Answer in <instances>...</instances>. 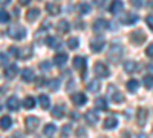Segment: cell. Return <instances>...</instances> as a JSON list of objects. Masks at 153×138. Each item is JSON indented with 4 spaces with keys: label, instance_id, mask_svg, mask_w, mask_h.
<instances>
[{
    "label": "cell",
    "instance_id": "cell-31",
    "mask_svg": "<svg viewBox=\"0 0 153 138\" xmlns=\"http://www.w3.org/2000/svg\"><path fill=\"white\" fill-rule=\"evenodd\" d=\"M38 100H40V106L43 107V109H48L49 107V104H51V101H49V97L48 95H40V97H38Z\"/></svg>",
    "mask_w": 153,
    "mask_h": 138
},
{
    "label": "cell",
    "instance_id": "cell-46",
    "mask_svg": "<svg viewBox=\"0 0 153 138\" xmlns=\"http://www.w3.org/2000/svg\"><path fill=\"white\" fill-rule=\"evenodd\" d=\"M19 2H20L22 5H28V3L31 2V0H19Z\"/></svg>",
    "mask_w": 153,
    "mask_h": 138
},
{
    "label": "cell",
    "instance_id": "cell-24",
    "mask_svg": "<svg viewBox=\"0 0 153 138\" xmlns=\"http://www.w3.org/2000/svg\"><path fill=\"white\" fill-rule=\"evenodd\" d=\"M100 87H101V84H100L98 80H92V81L87 83V91H91V92H98Z\"/></svg>",
    "mask_w": 153,
    "mask_h": 138
},
{
    "label": "cell",
    "instance_id": "cell-47",
    "mask_svg": "<svg viewBox=\"0 0 153 138\" xmlns=\"http://www.w3.org/2000/svg\"><path fill=\"white\" fill-rule=\"evenodd\" d=\"M147 68H149V71H153V61H150V63L147 65Z\"/></svg>",
    "mask_w": 153,
    "mask_h": 138
},
{
    "label": "cell",
    "instance_id": "cell-10",
    "mask_svg": "<svg viewBox=\"0 0 153 138\" xmlns=\"http://www.w3.org/2000/svg\"><path fill=\"white\" fill-rule=\"evenodd\" d=\"M109 91H110V97H112L113 103H123L124 101V95L120 91H115L113 86H109Z\"/></svg>",
    "mask_w": 153,
    "mask_h": 138
},
{
    "label": "cell",
    "instance_id": "cell-7",
    "mask_svg": "<svg viewBox=\"0 0 153 138\" xmlns=\"http://www.w3.org/2000/svg\"><path fill=\"white\" fill-rule=\"evenodd\" d=\"M130 40H132V43H135V45H141V43H144V40H146V35H144V32H141V31H133V32L130 34Z\"/></svg>",
    "mask_w": 153,
    "mask_h": 138
},
{
    "label": "cell",
    "instance_id": "cell-8",
    "mask_svg": "<svg viewBox=\"0 0 153 138\" xmlns=\"http://www.w3.org/2000/svg\"><path fill=\"white\" fill-rule=\"evenodd\" d=\"M71 100H72V103H74L75 106H84L86 101H87V97H86L84 94L78 92V94H74Z\"/></svg>",
    "mask_w": 153,
    "mask_h": 138
},
{
    "label": "cell",
    "instance_id": "cell-15",
    "mask_svg": "<svg viewBox=\"0 0 153 138\" xmlns=\"http://www.w3.org/2000/svg\"><path fill=\"white\" fill-rule=\"evenodd\" d=\"M38 16H40V9H37V8H32L26 12V20L28 22H35L38 19Z\"/></svg>",
    "mask_w": 153,
    "mask_h": 138
},
{
    "label": "cell",
    "instance_id": "cell-11",
    "mask_svg": "<svg viewBox=\"0 0 153 138\" xmlns=\"http://www.w3.org/2000/svg\"><path fill=\"white\" fill-rule=\"evenodd\" d=\"M74 68L81 71V72H84V69H86V58L84 57H80V55L74 57Z\"/></svg>",
    "mask_w": 153,
    "mask_h": 138
},
{
    "label": "cell",
    "instance_id": "cell-2",
    "mask_svg": "<svg viewBox=\"0 0 153 138\" xmlns=\"http://www.w3.org/2000/svg\"><path fill=\"white\" fill-rule=\"evenodd\" d=\"M95 74L98 75L100 78H107L109 75H110V71L109 68L106 66V63H103V61H97L95 63V68H94Z\"/></svg>",
    "mask_w": 153,
    "mask_h": 138
},
{
    "label": "cell",
    "instance_id": "cell-34",
    "mask_svg": "<svg viewBox=\"0 0 153 138\" xmlns=\"http://www.w3.org/2000/svg\"><path fill=\"white\" fill-rule=\"evenodd\" d=\"M11 118L8 117V115H5V117H2V129L3 131H6V129H9L11 128Z\"/></svg>",
    "mask_w": 153,
    "mask_h": 138
},
{
    "label": "cell",
    "instance_id": "cell-12",
    "mask_svg": "<svg viewBox=\"0 0 153 138\" xmlns=\"http://www.w3.org/2000/svg\"><path fill=\"white\" fill-rule=\"evenodd\" d=\"M31 55H32V49H31L29 46L23 48V49H17V54H16V57L20 58V60H26V58L31 57Z\"/></svg>",
    "mask_w": 153,
    "mask_h": 138
},
{
    "label": "cell",
    "instance_id": "cell-41",
    "mask_svg": "<svg viewBox=\"0 0 153 138\" xmlns=\"http://www.w3.org/2000/svg\"><path fill=\"white\" fill-rule=\"evenodd\" d=\"M49 68H51V65L48 63V61H43V63L40 65V69H42V71H48Z\"/></svg>",
    "mask_w": 153,
    "mask_h": 138
},
{
    "label": "cell",
    "instance_id": "cell-29",
    "mask_svg": "<svg viewBox=\"0 0 153 138\" xmlns=\"http://www.w3.org/2000/svg\"><path fill=\"white\" fill-rule=\"evenodd\" d=\"M46 42H48V45H49L51 48H60V46H61V42H60L58 39H55V37H48Z\"/></svg>",
    "mask_w": 153,
    "mask_h": 138
},
{
    "label": "cell",
    "instance_id": "cell-33",
    "mask_svg": "<svg viewBox=\"0 0 153 138\" xmlns=\"http://www.w3.org/2000/svg\"><path fill=\"white\" fill-rule=\"evenodd\" d=\"M23 106L26 107V109H32L35 106V100L32 97H26V98L23 100Z\"/></svg>",
    "mask_w": 153,
    "mask_h": 138
},
{
    "label": "cell",
    "instance_id": "cell-16",
    "mask_svg": "<svg viewBox=\"0 0 153 138\" xmlns=\"http://www.w3.org/2000/svg\"><path fill=\"white\" fill-rule=\"evenodd\" d=\"M22 78H23L25 81H32V80H34V71L29 69V68H25V69L22 71Z\"/></svg>",
    "mask_w": 153,
    "mask_h": 138
},
{
    "label": "cell",
    "instance_id": "cell-49",
    "mask_svg": "<svg viewBox=\"0 0 153 138\" xmlns=\"http://www.w3.org/2000/svg\"><path fill=\"white\" fill-rule=\"evenodd\" d=\"M11 2V0H2V5H8Z\"/></svg>",
    "mask_w": 153,
    "mask_h": 138
},
{
    "label": "cell",
    "instance_id": "cell-1",
    "mask_svg": "<svg viewBox=\"0 0 153 138\" xmlns=\"http://www.w3.org/2000/svg\"><path fill=\"white\" fill-rule=\"evenodd\" d=\"M8 35L14 40H22V39H25V35H26V29L23 26H20V25H14V26H11L8 29Z\"/></svg>",
    "mask_w": 153,
    "mask_h": 138
},
{
    "label": "cell",
    "instance_id": "cell-48",
    "mask_svg": "<svg viewBox=\"0 0 153 138\" xmlns=\"http://www.w3.org/2000/svg\"><path fill=\"white\" fill-rule=\"evenodd\" d=\"M133 5H135V6H139L141 3H139V0H133Z\"/></svg>",
    "mask_w": 153,
    "mask_h": 138
},
{
    "label": "cell",
    "instance_id": "cell-38",
    "mask_svg": "<svg viewBox=\"0 0 153 138\" xmlns=\"http://www.w3.org/2000/svg\"><path fill=\"white\" fill-rule=\"evenodd\" d=\"M0 17H2V23H6V22H9V14L5 11V9H2V12H0Z\"/></svg>",
    "mask_w": 153,
    "mask_h": 138
},
{
    "label": "cell",
    "instance_id": "cell-18",
    "mask_svg": "<svg viewBox=\"0 0 153 138\" xmlns=\"http://www.w3.org/2000/svg\"><path fill=\"white\" fill-rule=\"evenodd\" d=\"M68 61V55L66 54H55L54 55V63L57 66H63Z\"/></svg>",
    "mask_w": 153,
    "mask_h": 138
},
{
    "label": "cell",
    "instance_id": "cell-19",
    "mask_svg": "<svg viewBox=\"0 0 153 138\" xmlns=\"http://www.w3.org/2000/svg\"><path fill=\"white\" fill-rule=\"evenodd\" d=\"M117 124H118V120L115 118V117H109L104 120V129H113V128H117Z\"/></svg>",
    "mask_w": 153,
    "mask_h": 138
},
{
    "label": "cell",
    "instance_id": "cell-43",
    "mask_svg": "<svg viewBox=\"0 0 153 138\" xmlns=\"http://www.w3.org/2000/svg\"><path fill=\"white\" fill-rule=\"evenodd\" d=\"M0 57H2V65H3V66H8V65H6V61H8V58H6L5 52H2V55H0Z\"/></svg>",
    "mask_w": 153,
    "mask_h": 138
},
{
    "label": "cell",
    "instance_id": "cell-26",
    "mask_svg": "<svg viewBox=\"0 0 153 138\" xmlns=\"http://www.w3.org/2000/svg\"><path fill=\"white\" fill-rule=\"evenodd\" d=\"M138 20V16L136 14H126L124 17H123V23H126V25H132V23H135Z\"/></svg>",
    "mask_w": 153,
    "mask_h": 138
},
{
    "label": "cell",
    "instance_id": "cell-4",
    "mask_svg": "<svg viewBox=\"0 0 153 138\" xmlns=\"http://www.w3.org/2000/svg\"><path fill=\"white\" fill-rule=\"evenodd\" d=\"M38 123H40V120H38L37 117H26V120H25V124H26V131L34 132V131L38 128Z\"/></svg>",
    "mask_w": 153,
    "mask_h": 138
},
{
    "label": "cell",
    "instance_id": "cell-45",
    "mask_svg": "<svg viewBox=\"0 0 153 138\" xmlns=\"http://www.w3.org/2000/svg\"><path fill=\"white\" fill-rule=\"evenodd\" d=\"M76 134H78V135H86V131L84 129H78V131H76Z\"/></svg>",
    "mask_w": 153,
    "mask_h": 138
},
{
    "label": "cell",
    "instance_id": "cell-3",
    "mask_svg": "<svg viewBox=\"0 0 153 138\" xmlns=\"http://www.w3.org/2000/svg\"><path fill=\"white\" fill-rule=\"evenodd\" d=\"M121 55H123V48L118 46V45H112V46H110V51H109V54H107L109 60H112L113 63H117V61L121 58Z\"/></svg>",
    "mask_w": 153,
    "mask_h": 138
},
{
    "label": "cell",
    "instance_id": "cell-44",
    "mask_svg": "<svg viewBox=\"0 0 153 138\" xmlns=\"http://www.w3.org/2000/svg\"><path fill=\"white\" fill-rule=\"evenodd\" d=\"M69 131H71V126H65V128H63V135L69 134Z\"/></svg>",
    "mask_w": 153,
    "mask_h": 138
},
{
    "label": "cell",
    "instance_id": "cell-13",
    "mask_svg": "<svg viewBox=\"0 0 153 138\" xmlns=\"http://www.w3.org/2000/svg\"><path fill=\"white\" fill-rule=\"evenodd\" d=\"M6 106H8V109H11V110H19V107H20L19 98H17V97H9V98L6 100Z\"/></svg>",
    "mask_w": 153,
    "mask_h": 138
},
{
    "label": "cell",
    "instance_id": "cell-35",
    "mask_svg": "<svg viewBox=\"0 0 153 138\" xmlns=\"http://www.w3.org/2000/svg\"><path fill=\"white\" fill-rule=\"evenodd\" d=\"M51 115L54 118H63V109L61 107H54L52 112H51Z\"/></svg>",
    "mask_w": 153,
    "mask_h": 138
},
{
    "label": "cell",
    "instance_id": "cell-30",
    "mask_svg": "<svg viewBox=\"0 0 153 138\" xmlns=\"http://www.w3.org/2000/svg\"><path fill=\"white\" fill-rule=\"evenodd\" d=\"M76 9H78V14H80V16H84V14H89V11H91V6H89L87 3H80Z\"/></svg>",
    "mask_w": 153,
    "mask_h": 138
},
{
    "label": "cell",
    "instance_id": "cell-9",
    "mask_svg": "<svg viewBox=\"0 0 153 138\" xmlns=\"http://www.w3.org/2000/svg\"><path fill=\"white\" fill-rule=\"evenodd\" d=\"M107 26H109V22L104 20V19H98V20L94 22V31H95V32L104 31V29H107Z\"/></svg>",
    "mask_w": 153,
    "mask_h": 138
},
{
    "label": "cell",
    "instance_id": "cell-37",
    "mask_svg": "<svg viewBox=\"0 0 153 138\" xmlns=\"http://www.w3.org/2000/svg\"><path fill=\"white\" fill-rule=\"evenodd\" d=\"M58 86H60V80H51V81H49V87H51L52 91H57Z\"/></svg>",
    "mask_w": 153,
    "mask_h": 138
},
{
    "label": "cell",
    "instance_id": "cell-28",
    "mask_svg": "<svg viewBox=\"0 0 153 138\" xmlns=\"http://www.w3.org/2000/svg\"><path fill=\"white\" fill-rule=\"evenodd\" d=\"M126 86H127V91H129V92H136V89H138L139 83H138L136 80H129Z\"/></svg>",
    "mask_w": 153,
    "mask_h": 138
},
{
    "label": "cell",
    "instance_id": "cell-36",
    "mask_svg": "<svg viewBox=\"0 0 153 138\" xmlns=\"http://www.w3.org/2000/svg\"><path fill=\"white\" fill-rule=\"evenodd\" d=\"M78 45H80V42H78V39H76V37H72V39L68 40V46H69L71 49H75Z\"/></svg>",
    "mask_w": 153,
    "mask_h": 138
},
{
    "label": "cell",
    "instance_id": "cell-39",
    "mask_svg": "<svg viewBox=\"0 0 153 138\" xmlns=\"http://www.w3.org/2000/svg\"><path fill=\"white\" fill-rule=\"evenodd\" d=\"M146 22H147V26H149V28L153 31V16H147Z\"/></svg>",
    "mask_w": 153,
    "mask_h": 138
},
{
    "label": "cell",
    "instance_id": "cell-40",
    "mask_svg": "<svg viewBox=\"0 0 153 138\" xmlns=\"http://www.w3.org/2000/svg\"><path fill=\"white\" fill-rule=\"evenodd\" d=\"M146 54H147L149 57H153V43L147 46V49H146Z\"/></svg>",
    "mask_w": 153,
    "mask_h": 138
},
{
    "label": "cell",
    "instance_id": "cell-32",
    "mask_svg": "<svg viewBox=\"0 0 153 138\" xmlns=\"http://www.w3.org/2000/svg\"><path fill=\"white\" fill-rule=\"evenodd\" d=\"M143 83H144V86L147 87V89H152V87H153V75L152 74L146 75V77L143 78Z\"/></svg>",
    "mask_w": 153,
    "mask_h": 138
},
{
    "label": "cell",
    "instance_id": "cell-14",
    "mask_svg": "<svg viewBox=\"0 0 153 138\" xmlns=\"http://www.w3.org/2000/svg\"><path fill=\"white\" fill-rule=\"evenodd\" d=\"M124 5L121 0H113L112 2V6H110V11H112V14H120V12L123 11Z\"/></svg>",
    "mask_w": 153,
    "mask_h": 138
},
{
    "label": "cell",
    "instance_id": "cell-21",
    "mask_svg": "<svg viewBox=\"0 0 153 138\" xmlns=\"http://www.w3.org/2000/svg\"><path fill=\"white\" fill-rule=\"evenodd\" d=\"M55 132H57V126H55V124H46V126L43 128V134L46 137H52V135H55Z\"/></svg>",
    "mask_w": 153,
    "mask_h": 138
},
{
    "label": "cell",
    "instance_id": "cell-20",
    "mask_svg": "<svg viewBox=\"0 0 153 138\" xmlns=\"http://www.w3.org/2000/svg\"><path fill=\"white\" fill-rule=\"evenodd\" d=\"M136 68H138V65H136V61H133V60H129V61H126V63H124V71L129 72V74L135 72Z\"/></svg>",
    "mask_w": 153,
    "mask_h": 138
},
{
    "label": "cell",
    "instance_id": "cell-25",
    "mask_svg": "<svg viewBox=\"0 0 153 138\" xmlns=\"http://www.w3.org/2000/svg\"><path fill=\"white\" fill-rule=\"evenodd\" d=\"M146 120H147V110H146V109H139V110H138V121H139V124H141V126H144Z\"/></svg>",
    "mask_w": 153,
    "mask_h": 138
},
{
    "label": "cell",
    "instance_id": "cell-22",
    "mask_svg": "<svg viewBox=\"0 0 153 138\" xmlns=\"http://www.w3.org/2000/svg\"><path fill=\"white\" fill-rule=\"evenodd\" d=\"M57 29L61 32V34H66L71 28H69V23H68V20H60L58 23H57Z\"/></svg>",
    "mask_w": 153,
    "mask_h": 138
},
{
    "label": "cell",
    "instance_id": "cell-17",
    "mask_svg": "<svg viewBox=\"0 0 153 138\" xmlns=\"http://www.w3.org/2000/svg\"><path fill=\"white\" fill-rule=\"evenodd\" d=\"M84 118H86V121H87L89 124H95V123L98 121L97 112H92V110H87V112H86V115H84Z\"/></svg>",
    "mask_w": 153,
    "mask_h": 138
},
{
    "label": "cell",
    "instance_id": "cell-5",
    "mask_svg": "<svg viewBox=\"0 0 153 138\" xmlns=\"http://www.w3.org/2000/svg\"><path fill=\"white\" fill-rule=\"evenodd\" d=\"M3 74H5V77H8V78H14L16 75L19 74V66H17L16 63L8 65V66H5V71H3Z\"/></svg>",
    "mask_w": 153,
    "mask_h": 138
},
{
    "label": "cell",
    "instance_id": "cell-27",
    "mask_svg": "<svg viewBox=\"0 0 153 138\" xmlns=\"http://www.w3.org/2000/svg\"><path fill=\"white\" fill-rule=\"evenodd\" d=\"M95 107L97 109H107V100L106 98H97L95 100Z\"/></svg>",
    "mask_w": 153,
    "mask_h": 138
},
{
    "label": "cell",
    "instance_id": "cell-23",
    "mask_svg": "<svg viewBox=\"0 0 153 138\" xmlns=\"http://www.w3.org/2000/svg\"><path fill=\"white\" fill-rule=\"evenodd\" d=\"M46 11L49 12L51 16H57L60 12V6L55 3H46Z\"/></svg>",
    "mask_w": 153,
    "mask_h": 138
},
{
    "label": "cell",
    "instance_id": "cell-6",
    "mask_svg": "<svg viewBox=\"0 0 153 138\" xmlns=\"http://www.w3.org/2000/svg\"><path fill=\"white\" fill-rule=\"evenodd\" d=\"M103 48H104V39H101V37H95V39H92L91 49L94 52H100Z\"/></svg>",
    "mask_w": 153,
    "mask_h": 138
},
{
    "label": "cell",
    "instance_id": "cell-42",
    "mask_svg": "<svg viewBox=\"0 0 153 138\" xmlns=\"http://www.w3.org/2000/svg\"><path fill=\"white\" fill-rule=\"evenodd\" d=\"M92 2H94V5H95V6H101V5H104L106 0H92Z\"/></svg>",
    "mask_w": 153,
    "mask_h": 138
}]
</instances>
